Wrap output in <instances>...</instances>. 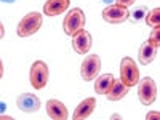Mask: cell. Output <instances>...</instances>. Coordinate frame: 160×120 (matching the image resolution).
Wrapping results in <instances>:
<instances>
[{
  "instance_id": "1",
  "label": "cell",
  "mask_w": 160,
  "mask_h": 120,
  "mask_svg": "<svg viewBox=\"0 0 160 120\" xmlns=\"http://www.w3.org/2000/svg\"><path fill=\"white\" fill-rule=\"evenodd\" d=\"M42 22H43V18L40 13H28L18 24V28H16V34L19 37H31L34 35L40 28H42Z\"/></svg>"
},
{
  "instance_id": "2",
  "label": "cell",
  "mask_w": 160,
  "mask_h": 120,
  "mask_svg": "<svg viewBox=\"0 0 160 120\" xmlns=\"http://www.w3.org/2000/svg\"><path fill=\"white\" fill-rule=\"evenodd\" d=\"M120 80L130 88L138 85L139 82V69H138L136 62L128 56H125L120 61Z\"/></svg>"
},
{
  "instance_id": "3",
  "label": "cell",
  "mask_w": 160,
  "mask_h": 120,
  "mask_svg": "<svg viewBox=\"0 0 160 120\" xmlns=\"http://www.w3.org/2000/svg\"><path fill=\"white\" fill-rule=\"evenodd\" d=\"M48 78H50V69H48V66L43 61H35L31 66V72H29L31 85L35 90H42V88L47 87Z\"/></svg>"
},
{
  "instance_id": "4",
  "label": "cell",
  "mask_w": 160,
  "mask_h": 120,
  "mask_svg": "<svg viewBox=\"0 0 160 120\" xmlns=\"http://www.w3.org/2000/svg\"><path fill=\"white\" fill-rule=\"evenodd\" d=\"M62 28H64V32L68 35H74L77 31L83 29L85 28V13L80 8L71 10L68 15H66V18H64Z\"/></svg>"
},
{
  "instance_id": "5",
  "label": "cell",
  "mask_w": 160,
  "mask_h": 120,
  "mask_svg": "<svg viewBox=\"0 0 160 120\" xmlns=\"http://www.w3.org/2000/svg\"><path fill=\"white\" fill-rule=\"evenodd\" d=\"M99 69H101V59L98 55H88L83 61H82V66H80V75L85 82H91L95 80L99 74Z\"/></svg>"
},
{
  "instance_id": "6",
  "label": "cell",
  "mask_w": 160,
  "mask_h": 120,
  "mask_svg": "<svg viewBox=\"0 0 160 120\" xmlns=\"http://www.w3.org/2000/svg\"><path fill=\"white\" fill-rule=\"evenodd\" d=\"M138 96L144 106H151L157 99V83L151 77L142 78L138 85Z\"/></svg>"
},
{
  "instance_id": "7",
  "label": "cell",
  "mask_w": 160,
  "mask_h": 120,
  "mask_svg": "<svg viewBox=\"0 0 160 120\" xmlns=\"http://www.w3.org/2000/svg\"><path fill=\"white\" fill-rule=\"evenodd\" d=\"M128 15H130L128 8L118 5V3H111L109 7H106L102 10V19L106 22H111V24L125 22L128 19Z\"/></svg>"
},
{
  "instance_id": "8",
  "label": "cell",
  "mask_w": 160,
  "mask_h": 120,
  "mask_svg": "<svg viewBox=\"0 0 160 120\" xmlns=\"http://www.w3.org/2000/svg\"><path fill=\"white\" fill-rule=\"evenodd\" d=\"M72 48L78 53V55H87L91 48V35L90 32L83 28L77 31L72 35Z\"/></svg>"
},
{
  "instance_id": "9",
  "label": "cell",
  "mask_w": 160,
  "mask_h": 120,
  "mask_svg": "<svg viewBox=\"0 0 160 120\" xmlns=\"http://www.w3.org/2000/svg\"><path fill=\"white\" fill-rule=\"evenodd\" d=\"M16 106L19 111L32 114L40 109V98L32 95V93H22V95L16 98Z\"/></svg>"
},
{
  "instance_id": "10",
  "label": "cell",
  "mask_w": 160,
  "mask_h": 120,
  "mask_svg": "<svg viewBox=\"0 0 160 120\" xmlns=\"http://www.w3.org/2000/svg\"><path fill=\"white\" fill-rule=\"evenodd\" d=\"M47 114L53 120H66L69 115L68 108H66L59 99H50L47 102Z\"/></svg>"
},
{
  "instance_id": "11",
  "label": "cell",
  "mask_w": 160,
  "mask_h": 120,
  "mask_svg": "<svg viewBox=\"0 0 160 120\" xmlns=\"http://www.w3.org/2000/svg\"><path fill=\"white\" fill-rule=\"evenodd\" d=\"M71 0H47L43 5V13L47 16H59L69 8Z\"/></svg>"
},
{
  "instance_id": "12",
  "label": "cell",
  "mask_w": 160,
  "mask_h": 120,
  "mask_svg": "<svg viewBox=\"0 0 160 120\" xmlns=\"http://www.w3.org/2000/svg\"><path fill=\"white\" fill-rule=\"evenodd\" d=\"M128 90H130V87H127L122 80H114L111 88L106 91V98L109 101H120L128 95Z\"/></svg>"
},
{
  "instance_id": "13",
  "label": "cell",
  "mask_w": 160,
  "mask_h": 120,
  "mask_svg": "<svg viewBox=\"0 0 160 120\" xmlns=\"http://www.w3.org/2000/svg\"><path fill=\"white\" fill-rule=\"evenodd\" d=\"M96 108V99L95 98H87L80 102L77 108H75V112H74V118L75 120H80V118H87L93 114Z\"/></svg>"
},
{
  "instance_id": "14",
  "label": "cell",
  "mask_w": 160,
  "mask_h": 120,
  "mask_svg": "<svg viewBox=\"0 0 160 120\" xmlns=\"http://www.w3.org/2000/svg\"><path fill=\"white\" fill-rule=\"evenodd\" d=\"M155 56H157V47H154L149 40L148 42H144L141 47H139V62L141 64H151L154 59H155Z\"/></svg>"
},
{
  "instance_id": "15",
  "label": "cell",
  "mask_w": 160,
  "mask_h": 120,
  "mask_svg": "<svg viewBox=\"0 0 160 120\" xmlns=\"http://www.w3.org/2000/svg\"><path fill=\"white\" fill-rule=\"evenodd\" d=\"M114 75L112 74H102L96 78L95 82V91L98 93V95H106V91H108L114 82Z\"/></svg>"
},
{
  "instance_id": "16",
  "label": "cell",
  "mask_w": 160,
  "mask_h": 120,
  "mask_svg": "<svg viewBox=\"0 0 160 120\" xmlns=\"http://www.w3.org/2000/svg\"><path fill=\"white\" fill-rule=\"evenodd\" d=\"M146 24L149 26V28H155V26H160V10L158 8H154V10H148V13H146Z\"/></svg>"
},
{
  "instance_id": "17",
  "label": "cell",
  "mask_w": 160,
  "mask_h": 120,
  "mask_svg": "<svg viewBox=\"0 0 160 120\" xmlns=\"http://www.w3.org/2000/svg\"><path fill=\"white\" fill-rule=\"evenodd\" d=\"M146 13H148V8H146V7H138V8H135L130 13L128 18H131L133 22H138V21H141L146 16Z\"/></svg>"
},
{
  "instance_id": "18",
  "label": "cell",
  "mask_w": 160,
  "mask_h": 120,
  "mask_svg": "<svg viewBox=\"0 0 160 120\" xmlns=\"http://www.w3.org/2000/svg\"><path fill=\"white\" fill-rule=\"evenodd\" d=\"M149 42L158 48L160 45V26H155V28H152V32H151V37H149Z\"/></svg>"
},
{
  "instance_id": "19",
  "label": "cell",
  "mask_w": 160,
  "mask_h": 120,
  "mask_svg": "<svg viewBox=\"0 0 160 120\" xmlns=\"http://www.w3.org/2000/svg\"><path fill=\"white\" fill-rule=\"evenodd\" d=\"M115 2L118 3V5H122V7H130V5H133L135 3V0H115Z\"/></svg>"
},
{
  "instance_id": "20",
  "label": "cell",
  "mask_w": 160,
  "mask_h": 120,
  "mask_svg": "<svg viewBox=\"0 0 160 120\" xmlns=\"http://www.w3.org/2000/svg\"><path fill=\"white\" fill-rule=\"evenodd\" d=\"M158 117H160L158 112H149L148 115H146V118H148V120H151V118H158Z\"/></svg>"
},
{
  "instance_id": "21",
  "label": "cell",
  "mask_w": 160,
  "mask_h": 120,
  "mask_svg": "<svg viewBox=\"0 0 160 120\" xmlns=\"http://www.w3.org/2000/svg\"><path fill=\"white\" fill-rule=\"evenodd\" d=\"M7 111V104H5V101H0V114H3Z\"/></svg>"
},
{
  "instance_id": "22",
  "label": "cell",
  "mask_w": 160,
  "mask_h": 120,
  "mask_svg": "<svg viewBox=\"0 0 160 120\" xmlns=\"http://www.w3.org/2000/svg\"><path fill=\"white\" fill-rule=\"evenodd\" d=\"M3 35H5V29H3L2 21H0V38H3Z\"/></svg>"
},
{
  "instance_id": "23",
  "label": "cell",
  "mask_w": 160,
  "mask_h": 120,
  "mask_svg": "<svg viewBox=\"0 0 160 120\" xmlns=\"http://www.w3.org/2000/svg\"><path fill=\"white\" fill-rule=\"evenodd\" d=\"M3 77V62H2V59H0V78Z\"/></svg>"
},
{
  "instance_id": "24",
  "label": "cell",
  "mask_w": 160,
  "mask_h": 120,
  "mask_svg": "<svg viewBox=\"0 0 160 120\" xmlns=\"http://www.w3.org/2000/svg\"><path fill=\"white\" fill-rule=\"evenodd\" d=\"M101 2H104L106 5H111V3H114V2H115V0H101Z\"/></svg>"
},
{
  "instance_id": "25",
  "label": "cell",
  "mask_w": 160,
  "mask_h": 120,
  "mask_svg": "<svg viewBox=\"0 0 160 120\" xmlns=\"http://www.w3.org/2000/svg\"><path fill=\"white\" fill-rule=\"evenodd\" d=\"M0 120H11V117H8V115H0Z\"/></svg>"
},
{
  "instance_id": "26",
  "label": "cell",
  "mask_w": 160,
  "mask_h": 120,
  "mask_svg": "<svg viewBox=\"0 0 160 120\" xmlns=\"http://www.w3.org/2000/svg\"><path fill=\"white\" fill-rule=\"evenodd\" d=\"M0 2H5V3H13V2H16V0H0Z\"/></svg>"
}]
</instances>
